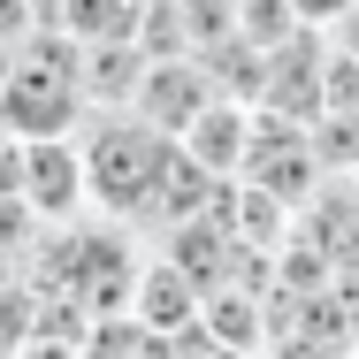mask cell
<instances>
[{
	"mask_svg": "<svg viewBox=\"0 0 359 359\" xmlns=\"http://www.w3.org/2000/svg\"><path fill=\"white\" fill-rule=\"evenodd\" d=\"M92 123V100H84V46L62 31H31L8 62L0 84V130L8 138H76Z\"/></svg>",
	"mask_w": 359,
	"mask_h": 359,
	"instance_id": "6da1fadb",
	"label": "cell"
},
{
	"mask_svg": "<svg viewBox=\"0 0 359 359\" xmlns=\"http://www.w3.org/2000/svg\"><path fill=\"white\" fill-rule=\"evenodd\" d=\"M84 191L107 222H153V199L176 168V138H161L138 115H92L84 130Z\"/></svg>",
	"mask_w": 359,
	"mask_h": 359,
	"instance_id": "7a4b0ae2",
	"label": "cell"
},
{
	"mask_svg": "<svg viewBox=\"0 0 359 359\" xmlns=\"http://www.w3.org/2000/svg\"><path fill=\"white\" fill-rule=\"evenodd\" d=\"M23 199H31V215L46 222H76L92 207V191H84V145L76 138H31L23 145Z\"/></svg>",
	"mask_w": 359,
	"mask_h": 359,
	"instance_id": "3957f363",
	"label": "cell"
},
{
	"mask_svg": "<svg viewBox=\"0 0 359 359\" xmlns=\"http://www.w3.org/2000/svg\"><path fill=\"white\" fill-rule=\"evenodd\" d=\"M215 100H222V92H215V76L199 69V62H153V69H145V84H138V107H130V115H138V123H153L161 138H184V130H191Z\"/></svg>",
	"mask_w": 359,
	"mask_h": 359,
	"instance_id": "277c9868",
	"label": "cell"
},
{
	"mask_svg": "<svg viewBox=\"0 0 359 359\" xmlns=\"http://www.w3.org/2000/svg\"><path fill=\"white\" fill-rule=\"evenodd\" d=\"M130 313H138L153 337H184V329H199V313H207V290L191 283L168 252L161 260H145L138 268V290H130Z\"/></svg>",
	"mask_w": 359,
	"mask_h": 359,
	"instance_id": "5b68a950",
	"label": "cell"
},
{
	"mask_svg": "<svg viewBox=\"0 0 359 359\" xmlns=\"http://www.w3.org/2000/svg\"><path fill=\"white\" fill-rule=\"evenodd\" d=\"M176 145H184L215 184H237V176H245V153H252V107H245V100H215Z\"/></svg>",
	"mask_w": 359,
	"mask_h": 359,
	"instance_id": "8992f818",
	"label": "cell"
},
{
	"mask_svg": "<svg viewBox=\"0 0 359 359\" xmlns=\"http://www.w3.org/2000/svg\"><path fill=\"white\" fill-rule=\"evenodd\" d=\"M138 8L145 0H31V23L76 46H115V39H138Z\"/></svg>",
	"mask_w": 359,
	"mask_h": 359,
	"instance_id": "52a82bcc",
	"label": "cell"
},
{
	"mask_svg": "<svg viewBox=\"0 0 359 359\" xmlns=\"http://www.w3.org/2000/svg\"><path fill=\"white\" fill-rule=\"evenodd\" d=\"M145 46L138 39H115V46H84V100L92 115H130L138 107V84H145Z\"/></svg>",
	"mask_w": 359,
	"mask_h": 359,
	"instance_id": "ba28073f",
	"label": "cell"
},
{
	"mask_svg": "<svg viewBox=\"0 0 359 359\" xmlns=\"http://www.w3.org/2000/svg\"><path fill=\"white\" fill-rule=\"evenodd\" d=\"M321 107H329V115H359V62H352V54H329V76H321Z\"/></svg>",
	"mask_w": 359,
	"mask_h": 359,
	"instance_id": "9c48e42d",
	"label": "cell"
},
{
	"mask_svg": "<svg viewBox=\"0 0 359 359\" xmlns=\"http://www.w3.org/2000/svg\"><path fill=\"white\" fill-rule=\"evenodd\" d=\"M321 39H329V54H352V62H359V0L329 23V31H321Z\"/></svg>",
	"mask_w": 359,
	"mask_h": 359,
	"instance_id": "30bf717a",
	"label": "cell"
},
{
	"mask_svg": "<svg viewBox=\"0 0 359 359\" xmlns=\"http://www.w3.org/2000/svg\"><path fill=\"white\" fill-rule=\"evenodd\" d=\"M344 359H359V329H352V352H344Z\"/></svg>",
	"mask_w": 359,
	"mask_h": 359,
	"instance_id": "8fae6325",
	"label": "cell"
}]
</instances>
